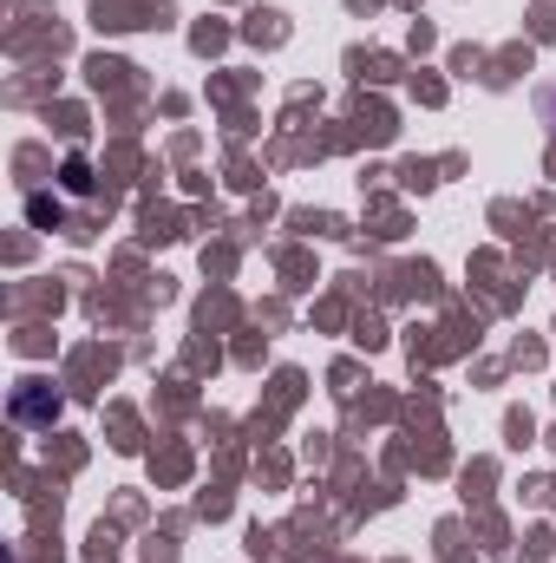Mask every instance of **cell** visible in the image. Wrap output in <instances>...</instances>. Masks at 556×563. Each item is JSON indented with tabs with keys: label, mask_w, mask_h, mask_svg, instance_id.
<instances>
[{
	"label": "cell",
	"mask_w": 556,
	"mask_h": 563,
	"mask_svg": "<svg viewBox=\"0 0 556 563\" xmlns=\"http://www.w3.org/2000/svg\"><path fill=\"white\" fill-rule=\"evenodd\" d=\"M544 112H551V125H556V86H551V92H544Z\"/></svg>",
	"instance_id": "6da1fadb"
}]
</instances>
